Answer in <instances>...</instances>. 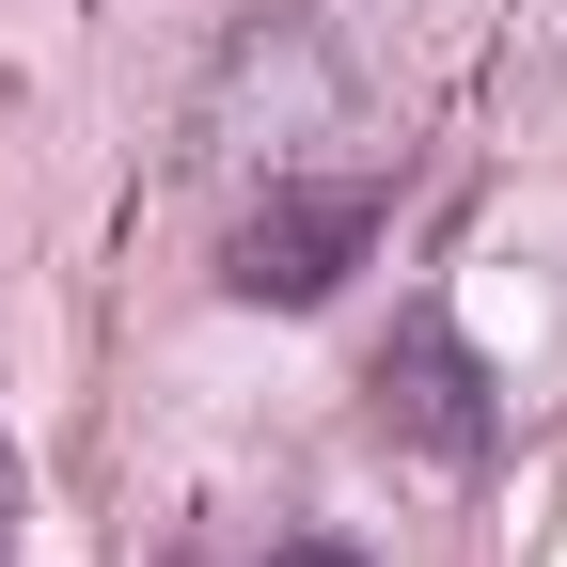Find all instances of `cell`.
I'll return each instance as SVG.
<instances>
[{
	"instance_id": "6da1fadb",
	"label": "cell",
	"mask_w": 567,
	"mask_h": 567,
	"mask_svg": "<svg viewBox=\"0 0 567 567\" xmlns=\"http://www.w3.org/2000/svg\"><path fill=\"white\" fill-rule=\"evenodd\" d=\"M363 252H379V174H331V189H268L252 221L221 237V284L268 300V316H300V300H331Z\"/></svg>"
},
{
	"instance_id": "7a4b0ae2",
	"label": "cell",
	"mask_w": 567,
	"mask_h": 567,
	"mask_svg": "<svg viewBox=\"0 0 567 567\" xmlns=\"http://www.w3.org/2000/svg\"><path fill=\"white\" fill-rule=\"evenodd\" d=\"M379 425L425 442V457H488V363L457 347V316H410L379 347Z\"/></svg>"
},
{
	"instance_id": "3957f363",
	"label": "cell",
	"mask_w": 567,
	"mask_h": 567,
	"mask_svg": "<svg viewBox=\"0 0 567 567\" xmlns=\"http://www.w3.org/2000/svg\"><path fill=\"white\" fill-rule=\"evenodd\" d=\"M268 567H363V551H331V536H284V551H268Z\"/></svg>"
},
{
	"instance_id": "277c9868",
	"label": "cell",
	"mask_w": 567,
	"mask_h": 567,
	"mask_svg": "<svg viewBox=\"0 0 567 567\" xmlns=\"http://www.w3.org/2000/svg\"><path fill=\"white\" fill-rule=\"evenodd\" d=\"M0 520H17V473H0Z\"/></svg>"
}]
</instances>
